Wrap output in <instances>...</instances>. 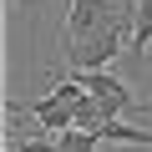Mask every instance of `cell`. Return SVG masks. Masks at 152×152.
Instances as JSON below:
<instances>
[{"label": "cell", "mask_w": 152, "mask_h": 152, "mask_svg": "<svg viewBox=\"0 0 152 152\" xmlns=\"http://www.w3.org/2000/svg\"><path fill=\"white\" fill-rule=\"evenodd\" d=\"M152 46V0H137L132 5V41H127V56H142Z\"/></svg>", "instance_id": "3957f363"}, {"label": "cell", "mask_w": 152, "mask_h": 152, "mask_svg": "<svg viewBox=\"0 0 152 152\" xmlns=\"http://www.w3.org/2000/svg\"><path fill=\"white\" fill-rule=\"evenodd\" d=\"M5 152H20V147H15V142H5Z\"/></svg>", "instance_id": "ba28073f"}, {"label": "cell", "mask_w": 152, "mask_h": 152, "mask_svg": "<svg viewBox=\"0 0 152 152\" xmlns=\"http://www.w3.org/2000/svg\"><path fill=\"white\" fill-rule=\"evenodd\" d=\"M46 5H51V0H10V10H15L20 20H31V26L41 20V10H46Z\"/></svg>", "instance_id": "8992f818"}, {"label": "cell", "mask_w": 152, "mask_h": 152, "mask_svg": "<svg viewBox=\"0 0 152 152\" xmlns=\"http://www.w3.org/2000/svg\"><path fill=\"white\" fill-rule=\"evenodd\" d=\"M15 147H20V152H61V142H56V137H20Z\"/></svg>", "instance_id": "52a82bcc"}, {"label": "cell", "mask_w": 152, "mask_h": 152, "mask_svg": "<svg viewBox=\"0 0 152 152\" xmlns=\"http://www.w3.org/2000/svg\"><path fill=\"white\" fill-rule=\"evenodd\" d=\"M102 142H132V147H152V132L147 127H132V122H122V117H112V122H102V132H96Z\"/></svg>", "instance_id": "277c9868"}, {"label": "cell", "mask_w": 152, "mask_h": 152, "mask_svg": "<svg viewBox=\"0 0 152 152\" xmlns=\"http://www.w3.org/2000/svg\"><path fill=\"white\" fill-rule=\"evenodd\" d=\"M122 5H137V0H122Z\"/></svg>", "instance_id": "9c48e42d"}, {"label": "cell", "mask_w": 152, "mask_h": 152, "mask_svg": "<svg viewBox=\"0 0 152 152\" xmlns=\"http://www.w3.org/2000/svg\"><path fill=\"white\" fill-rule=\"evenodd\" d=\"M107 26H132V5H122V0H71L66 5V46Z\"/></svg>", "instance_id": "6da1fadb"}, {"label": "cell", "mask_w": 152, "mask_h": 152, "mask_svg": "<svg viewBox=\"0 0 152 152\" xmlns=\"http://www.w3.org/2000/svg\"><path fill=\"white\" fill-rule=\"evenodd\" d=\"M127 41H132V26H107L86 41H71L66 46V71H107L112 56L127 51Z\"/></svg>", "instance_id": "7a4b0ae2"}, {"label": "cell", "mask_w": 152, "mask_h": 152, "mask_svg": "<svg viewBox=\"0 0 152 152\" xmlns=\"http://www.w3.org/2000/svg\"><path fill=\"white\" fill-rule=\"evenodd\" d=\"M56 142H61V152H102V137H96V132H76V127L61 132Z\"/></svg>", "instance_id": "5b68a950"}]
</instances>
